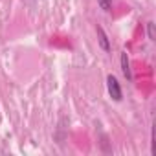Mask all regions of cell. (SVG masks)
<instances>
[{
    "label": "cell",
    "mask_w": 156,
    "mask_h": 156,
    "mask_svg": "<svg viewBox=\"0 0 156 156\" xmlns=\"http://www.w3.org/2000/svg\"><path fill=\"white\" fill-rule=\"evenodd\" d=\"M147 37L149 41H154V22H147Z\"/></svg>",
    "instance_id": "obj_5"
},
{
    "label": "cell",
    "mask_w": 156,
    "mask_h": 156,
    "mask_svg": "<svg viewBox=\"0 0 156 156\" xmlns=\"http://www.w3.org/2000/svg\"><path fill=\"white\" fill-rule=\"evenodd\" d=\"M98 6H99L105 13H110V11H112V0H98Z\"/></svg>",
    "instance_id": "obj_4"
},
{
    "label": "cell",
    "mask_w": 156,
    "mask_h": 156,
    "mask_svg": "<svg viewBox=\"0 0 156 156\" xmlns=\"http://www.w3.org/2000/svg\"><path fill=\"white\" fill-rule=\"evenodd\" d=\"M119 62H121V72H123V75H125V79H127V81H132V70H130V61H129L127 51H121Z\"/></svg>",
    "instance_id": "obj_2"
},
{
    "label": "cell",
    "mask_w": 156,
    "mask_h": 156,
    "mask_svg": "<svg viewBox=\"0 0 156 156\" xmlns=\"http://www.w3.org/2000/svg\"><path fill=\"white\" fill-rule=\"evenodd\" d=\"M96 31H98V42H99L101 50L108 53V51H110V41H108V35L105 33V30H103L101 26H98V28H96Z\"/></svg>",
    "instance_id": "obj_3"
},
{
    "label": "cell",
    "mask_w": 156,
    "mask_h": 156,
    "mask_svg": "<svg viewBox=\"0 0 156 156\" xmlns=\"http://www.w3.org/2000/svg\"><path fill=\"white\" fill-rule=\"evenodd\" d=\"M107 90H108V96L114 99V101H121L123 99V92H121V85L116 77L110 73L107 75Z\"/></svg>",
    "instance_id": "obj_1"
}]
</instances>
